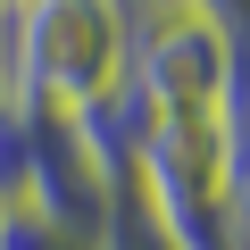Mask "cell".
I'll return each mask as SVG.
<instances>
[{"mask_svg":"<svg viewBox=\"0 0 250 250\" xmlns=\"http://www.w3.org/2000/svg\"><path fill=\"white\" fill-rule=\"evenodd\" d=\"M125 83V9L108 0H25L9 9V100L83 117Z\"/></svg>","mask_w":250,"mask_h":250,"instance_id":"cell-1","label":"cell"},{"mask_svg":"<svg viewBox=\"0 0 250 250\" xmlns=\"http://www.w3.org/2000/svg\"><path fill=\"white\" fill-rule=\"evenodd\" d=\"M125 83L150 100V117H225L233 9H208V0L125 9Z\"/></svg>","mask_w":250,"mask_h":250,"instance_id":"cell-2","label":"cell"},{"mask_svg":"<svg viewBox=\"0 0 250 250\" xmlns=\"http://www.w3.org/2000/svg\"><path fill=\"white\" fill-rule=\"evenodd\" d=\"M83 250H184V242L167 233V217L142 200L134 175H117V192H108V208H100V225H92Z\"/></svg>","mask_w":250,"mask_h":250,"instance_id":"cell-3","label":"cell"},{"mask_svg":"<svg viewBox=\"0 0 250 250\" xmlns=\"http://www.w3.org/2000/svg\"><path fill=\"white\" fill-rule=\"evenodd\" d=\"M225 134H233V167H225V233H233V250H250V117L225 125Z\"/></svg>","mask_w":250,"mask_h":250,"instance_id":"cell-4","label":"cell"},{"mask_svg":"<svg viewBox=\"0 0 250 250\" xmlns=\"http://www.w3.org/2000/svg\"><path fill=\"white\" fill-rule=\"evenodd\" d=\"M0 250H75L59 225H42L34 208H0Z\"/></svg>","mask_w":250,"mask_h":250,"instance_id":"cell-5","label":"cell"},{"mask_svg":"<svg viewBox=\"0 0 250 250\" xmlns=\"http://www.w3.org/2000/svg\"><path fill=\"white\" fill-rule=\"evenodd\" d=\"M0 100H9V9H0Z\"/></svg>","mask_w":250,"mask_h":250,"instance_id":"cell-6","label":"cell"}]
</instances>
